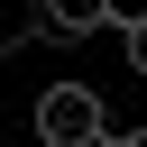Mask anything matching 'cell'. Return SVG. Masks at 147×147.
Segmentation results:
<instances>
[{
	"label": "cell",
	"mask_w": 147,
	"mask_h": 147,
	"mask_svg": "<svg viewBox=\"0 0 147 147\" xmlns=\"http://www.w3.org/2000/svg\"><path fill=\"white\" fill-rule=\"evenodd\" d=\"M92 138H110L101 92L92 83H46L37 92V147H92Z\"/></svg>",
	"instance_id": "6da1fadb"
},
{
	"label": "cell",
	"mask_w": 147,
	"mask_h": 147,
	"mask_svg": "<svg viewBox=\"0 0 147 147\" xmlns=\"http://www.w3.org/2000/svg\"><path fill=\"white\" fill-rule=\"evenodd\" d=\"M129 18V0H37V37H92V28H119Z\"/></svg>",
	"instance_id": "7a4b0ae2"
},
{
	"label": "cell",
	"mask_w": 147,
	"mask_h": 147,
	"mask_svg": "<svg viewBox=\"0 0 147 147\" xmlns=\"http://www.w3.org/2000/svg\"><path fill=\"white\" fill-rule=\"evenodd\" d=\"M119 55H129V74L147 83V9L129 0V18H119Z\"/></svg>",
	"instance_id": "3957f363"
},
{
	"label": "cell",
	"mask_w": 147,
	"mask_h": 147,
	"mask_svg": "<svg viewBox=\"0 0 147 147\" xmlns=\"http://www.w3.org/2000/svg\"><path fill=\"white\" fill-rule=\"evenodd\" d=\"M110 147H147V119H138V129H119V138H110Z\"/></svg>",
	"instance_id": "277c9868"
},
{
	"label": "cell",
	"mask_w": 147,
	"mask_h": 147,
	"mask_svg": "<svg viewBox=\"0 0 147 147\" xmlns=\"http://www.w3.org/2000/svg\"><path fill=\"white\" fill-rule=\"evenodd\" d=\"M0 74H9V46H0Z\"/></svg>",
	"instance_id": "5b68a950"
},
{
	"label": "cell",
	"mask_w": 147,
	"mask_h": 147,
	"mask_svg": "<svg viewBox=\"0 0 147 147\" xmlns=\"http://www.w3.org/2000/svg\"><path fill=\"white\" fill-rule=\"evenodd\" d=\"M92 147H110V138H92Z\"/></svg>",
	"instance_id": "8992f818"
}]
</instances>
